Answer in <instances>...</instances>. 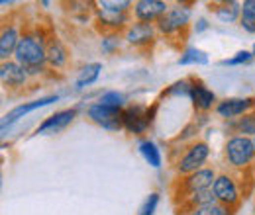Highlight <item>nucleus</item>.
<instances>
[{"label": "nucleus", "instance_id": "obj_13", "mask_svg": "<svg viewBox=\"0 0 255 215\" xmlns=\"http://www.w3.org/2000/svg\"><path fill=\"white\" fill-rule=\"evenodd\" d=\"M157 26L155 24H143V22H131L129 28L124 31V41L137 47V49H145L151 47L157 41Z\"/></svg>", "mask_w": 255, "mask_h": 215}, {"label": "nucleus", "instance_id": "obj_7", "mask_svg": "<svg viewBox=\"0 0 255 215\" xmlns=\"http://www.w3.org/2000/svg\"><path fill=\"white\" fill-rule=\"evenodd\" d=\"M155 112H157V104L147 108L143 104H128L122 110V123L124 129L131 135H143L147 133V129L153 125L155 120Z\"/></svg>", "mask_w": 255, "mask_h": 215}, {"label": "nucleus", "instance_id": "obj_28", "mask_svg": "<svg viewBox=\"0 0 255 215\" xmlns=\"http://www.w3.org/2000/svg\"><path fill=\"white\" fill-rule=\"evenodd\" d=\"M192 80L194 78H183V80H177V82H173L165 92L163 96H171V98H189L191 96V88H192Z\"/></svg>", "mask_w": 255, "mask_h": 215}, {"label": "nucleus", "instance_id": "obj_23", "mask_svg": "<svg viewBox=\"0 0 255 215\" xmlns=\"http://www.w3.org/2000/svg\"><path fill=\"white\" fill-rule=\"evenodd\" d=\"M240 26L248 33H255V0H244L242 2Z\"/></svg>", "mask_w": 255, "mask_h": 215}, {"label": "nucleus", "instance_id": "obj_3", "mask_svg": "<svg viewBox=\"0 0 255 215\" xmlns=\"http://www.w3.org/2000/svg\"><path fill=\"white\" fill-rule=\"evenodd\" d=\"M192 4L189 2H175L171 4V8L167 10V14L155 24L159 35L167 37V39H179L185 41L187 33L191 30V20H192Z\"/></svg>", "mask_w": 255, "mask_h": 215}, {"label": "nucleus", "instance_id": "obj_16", "mask_svg": "<svg viewBox=\"0 0 255 215\" xmlns=\"http://www.w3.org/2000/svg\"><path fill=\"white\" fill-rule=\"evenodd\" d=\"M191 102L192 106H194V110L196 112H202V114H208L210 110H216V106H218V98H216V94L212 92L202 80H198V78H194L192 80V88H191Z\"/></svg>", "mask_w": 255, "mask_h": 215}, {"label": "nucleus", "instance_id": "obj_19", "mask_svg": "<svg viewBox=\"0 0 255 215\" xmlns=\"http://www.w3.org/2000/svg\"><path fill=\"white\" fill-rule=\"evenodd\" d=\"M210 10L222 24H236L240 22V16H242V2H236V0L214 2L210 4Z\"/></svg>", "mask_w": 255, "mask_h": 215}, {"label": "nucleus", "instance_id": "obj_1", "mask_svg": "<svg viewBox=\"0 0 255 215\" xmlns=\"http://www.w3.org/2000/svg\"><path fill=\"white\" fill-rule=\"evenodd\" d=\"M47 37H49V31H45L41 26L22 28V37H20V43L16 47L14 61L20 63L28 71L30 78L43 76L49 71L47 53H45Z\"/></svg>", "mask_w": 255, "mask_h": 215}, {"label": "nucleus", "instance_id": "obj_18", "mask_svg": "<svg viewBox=\"0 0 255 215\" xmlns=\"http://www.w3.org/2000/svg\"><path fill=\"white\" fill-rule=\"evenodd\" d=\"M20 37H22V30L16 24H6L2 28V31H0V61L6 63L14 59Z\"/></svg>", "mask_w": 255, "mask_h": 215}, {"label": "nucleus", "instance_id": "obj_4", "mask_svg": "<svg viewBox=\"0 0 255 215\" xmlns=\"http://www.w3.org/2000/svg\"><path fill=\"white\" fill-rule=\"evenodd\" d=\"M224 158L232 170L246 172L255 160V147L252 137L232 135L224 143Z\"/></svg>", "mask_w": 255, "mask_h": 215}, {"label": "nucleus", "instance_id": "obj_6", "mask_svg": "<svg viewBox=\"0 0 255 215\" xmlns=\"http://www.w3.org/2000/svg\"><path fill=\"white\" fill-rule=\"evenodd\" d=\"M216 170L212 166H204L196 172H192L189 176H181L177 180V192L173 194L175 196V202L179 204V200L183 202L185 198H189L192 194H198V192H206V190H212V184L216 180Z\"/></svg>", "mask_w": 255, "mask_h": 215}, {"label": "nucleus", "instance_id": "obj_17", "mask_svg": "<svg viewBox=\"0 0 255 215\" xmlns=\"http://www.w3.org/2000/svg\"><path fill=\"white\" fill-rule=\"evenodd\" d=\"M45 53H47V67L51 71H63L69 65V51H67L63 41L59 39V35L53 31H49Z\"/></svg>", "mask_w": 255, "mask_h": 215}, {"label": "nucleus", "instance_id": "obj_14", "mask_svg": "<svg viewBox=\"0 0 255 215\" xmlns=\"http://www.w3.org/2000/svg\"><path fill=\"white\" fill-rule=\"evenodd\" d=\"M0 80H2V86L8 90H22L30 82V74L20 63L12 59L0 65Z\"/></svg>", "mask_w": 255, "mask_h": 215}, {"label": "nucleus", "instance_id": "obj_8", "mask_svg": "<svg viewBox=\"0 0 255 215\" xmlns=\"http://www.w3.org/2000/svg\"><path fill=\"white\" fill-rule=\"evenodd\" d=\"M212 192L216 196V202L222 206H228L232 210H238L242 206V200H244L242 186L238 176L232 172H220L212 184Z\"/></svg>", "mask_w": 255, "mask_h": 215}, {"label": "nucleus", "instance_id": "obj_12", "mask_svg": "<svg viewBox=\"0 0 255 215\" xmlns=\"http://www.w3.org/2000/svg\"><path fill=\"white\" fill-rule=\"evenodd\" d=\"M169 8H171V4L163 2V0H137V2H133L131 16H133V22L157 24L167 14Z\"/></svg>", "mask_w": 255, "mask_h": 215}, {"label": "nucleus", "instance_id": "obj_29", "mask_svg": "<svg viewBox=\"0 0 255 215\" xmlns=\"http://www.w3.org/2000/svg\"><path fill=\"white\" fill-rule=\"evenodd\" d=\"M159 202H161V196L157 192H151L145 200H143V204L139 206V210H137V215H155L157 212V208H159Z\"/></svg>", "mask_w": 255, "mask_h": 215}, {"label": "nucleus", "instance_id": "obj_22", "mask_svg": "<svg viewBox=\"0 0 255 215\" xmlns=\"http://www.w3.org/2000/svg\"><path fill=\"white\" fill-rule=\"evenodd\" d=\"M228 125L232 127L234 135H244V137H255V110L242 116L240 120L228 122Z\"/></svg>", "mask_w": 255, "mask_h": 215}, {"label": "nucleus", "instance_id": "obj_5", "mask_svg": "<svg viewBox=\"0 0 255 215\" xmlns=\"http://www.w3.org/2000/svg\"><path fill=\"white\" fill-rule=\"evenodd\" d=\"M208 158H210V145L206 141H198L196 139V141L189 143L181 151L179 158L175 160V172H177L179 178L181 176H189L192 172L204 168Z\"/></svg>", "mask_w": 255, "mask_h": 215}, {"label": "nucleus", "instance_id": "obj_20", "mask_svg": "<svg viewBox=\"0 0 255 215\" xmlns=\"http://www.w3.org/2000/svg\"><path fill=\"white\" fill-rule=\"evenodd\" d=\"M100 72H102V63H89V65H85V67L79 71L73 88H75V90H85V88L93 86L96 80L100 78Z\"/></svg>", "mask_w": 255, "mask_h": 215}, {"label": "nucleus", "instance_id": "obj_21", "mask_svg": "<svg viewBox=\"0 0 255 215\" xmlns=\"http://www.w3.org/2000/svg\"><path fill=\"white\" fill-rule=\"evenodd\" d=\"M137 151H139V154L143 156V160H145L149 166L159 168L161 164H163L161 149L157 147L155 141H151V139H141V141L137 143Z\"/></svg>", "mask_w": 255, "mask_h": 215}, {"label": "nucleus", "instance_id": "obj_15", "mask_svg": "<svg viewBox=\"0 0 255 215\" xmlns=\"http://www.w3.org/2000/svg\"><path fill=\"white\" fill-rule=\"evenodd\" d=\"M79 116L77 108H67V110H59L51 116H47L43 122L37 125L35 133L37 135H47V133H59L63 131L65 127H69L71 123L75 122V118Z\"/></svg>", "mask_w": 255, "mask_h": 215}, {"label": "nucleus", "instance_id": "obj_24", "mask_svg": "<svg viewBox=\"0 0 255 215\" xmlns=\"http://www.w3.org/2000/svg\"><path fill=\"white\" fill-rule=\"evenodd\" d=\"M122 43H124V33H102L100 51L104 55H114L116 51H120Z\"/></svg>", "mask_w": 255, "mask_h": 215}, {"label": "nucleus", "instance_id": "obj_26", "mask_svg": "<svg viewBox=\"0 0 255 215\" xmlns=\"http://www.w3.org/2000/svg\"><path fill=\"white\" fill-rule=\"evenodd\" d=\"M236 210L222 206V204H208V206H198V208H192L185 215H234Z\"/></svg>", "mask_w": 255, "mask_h": 215}, {"label": "nucleus", "instance_id": "obj_27", "mask_svg": "<svg viewBox=\"0 0 255 215\" xmlns=\"http://www.w3.org/2000/svg\"><path fill=\"white\" fill-rule=\"evenodd\" d=\"M100 104L104 106H110V108H116V110H124L128 106V98L126 94L118 92V90H108V92H102L98 98Z\"/></svg>", "mask_w": 255, "mask_h": 215}, {"label": "nucleus", "instance_id": "obj_9", "mask_svg": "<svg viewBox=\"0 0 255 215\" xmlns=\"http://www.w3.org/2000/svg\"><path fill=\"white\" fill-rule=\"evenodd\" d=\"M87 118L93 123H96L98 127H102L104 131L116 133V131L124 129V123H122V110L104 106V104H100V102H93V104L87 108Z\"/></svg>", "mask_w": 255, "mask_h": 215}, {"label": "nucleus", "instance_id": "obj_31", "mask_svg": "<svg viewBox=\"0 0 255 215\" xmlns=\"http://www.w3.org/2000/svg\"><path fill=\"white\" fill-rule=\"evenodd\" d=\"M206 28H208V22H206L204 18H198V20H196V24H194V30H196V33L204 31Z\"/></svg>", "mask_w": 255, "mask_h": 215}, {"label": "nucleus", "instance_id": "obj_30", "mask_svg": "<svg viewBox=\"0 0 255 215\" xmlns=\"http://www.w3.org/2000/svg\"><path fill=\"white\" fill-rule=\"evenodd\" d=\"M255 57L254 51H248V49H242V51H238L234 57H230V59H224L222 65H230V67H238V65H248V63H252Z\"/></svg>", "mask_w": 255, "mask_h": 215}, {"label": "nucleus", "instance_id": "obj_10", "mask_svg": "<svg viewBox=\"0 0 255 215\" xmlns=\"http://www.w3.org/2000/svg\"><path fill=\"white\" fill-rule=\"evenodd\" d=\"M59 98H61L59 94H49V96H41V98H37V100L24 102V104L12 108V110H10L8 114H4V118H2V123H0V131H2V135H6V131H8L14 123L20 122L22 118H26L28 114H32V112H35V110H41V108H45V106L57 102Z\"/></svg>", "mask_w": 255, "mask_h": 215}, {"label": "nucleus", "instance_id": "obj_2", "mask_svg": "<svg viewBox=\"0 0 255 215\" xmlns=\"http://www.w3.org/2000/svg\"><path fill=\"white\" fill-rule=\"evenodd\" d=\"M133 2L129 0H100L95 2V22L104 33H124L133 22Z\"/></svg>", "mask_w": 255, "mask_h": 215}, {"label": "nucleus", "instance_id": "obj_32", "mask_svg": "<svg viewBox=\"0 0 255 215\" xmlns=\"http://www.w3.org/2000/svg\"><path fill=\"white\" fill-rule=\"evenodd\" d=\"M252 51H254V53H255V43H254V49H252Z\"/></svg>", "mask_w": 255, "mask_h": 215}, {"label": "nucleus", "instance_id": "obj_33", "mask_svg": "<svg viewBox=\"0 0 255 215\" xmlns=\"http://www.w3.org/2000/svg\"><path fill=\"white\" fill-rule=\"evenodd\" d=\"M252 139H254V147H255V137H252Z\"/></svg>", "mask_w": 255, "mask_h": 215}, {"label": "nucleus", "instance_id": "obj_11", "mask_svg": "<svg viewBox=\"0 0 255 215\" xmlns=\"http://www.w3.org/2000/svg\"><path fill=\"white\" fill-rule=\"evenodd\" d=\"M255 110V96H246V98H224L216 106V116L226 122L240 120L242 116L250 114Z\"/></svg>", "mask_w": 255, "mask_h": 215}, {"label": "nucleus", "instance_id": "obj_25", "mask_svg": "<svg viewBox=\"0 0 255 215\" xmlns=\"http://www.w3.org/2000/svg\"><path fill=\"white\" fill-rule=\"evenodd\" d=\"M177 63L183 65V67H189V65L198 67V65H206V63H208V55H206L202 49H198V47H187V49L181 53V57H179Z\"/></svg>", "mask_w": 255, "mask_h": 215}]
</instances>
